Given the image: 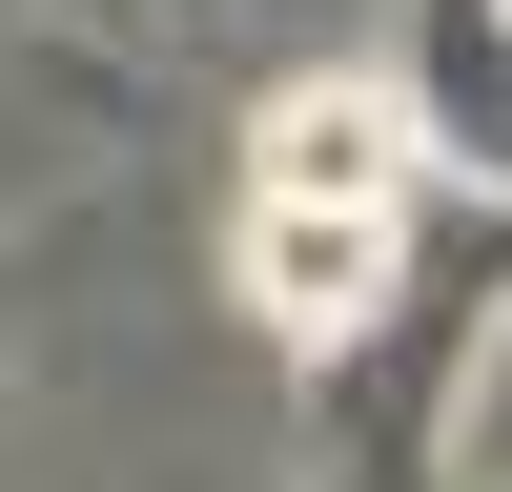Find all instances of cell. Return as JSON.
Here are the masks:
<instances>
[{
  "label": "cell",
  "mask_w": 512,
  "mask_h": 492,
  "mask_svg": "<svg viewBox=\"0 0 512 492\" xmlns=\"http://www.w3.org/2000/svg\"><path fill=\"white\" fill-rule=\"evenodd\" d=\"M390 246H410V103L390 82H287L267 144H246V308L287 349H349L390 308Z\"/></svg>",
  "instance_id": "6da1fadb"
},
{
  "label": "cell",
  "mask_w": 512,
  "mask_h": 492,
  "mask_svg": "<svg viewBox=\"0 0 512 492\" xmlns=\"http://www.w3.org/2000/svg\"><path fill=\"white\" fill-rule=\"evenodd\" d=\"M492 21H512V0H492Z\"/></svg>",
  "instance_id": "7a4b0ae2"
}]
</instances>
